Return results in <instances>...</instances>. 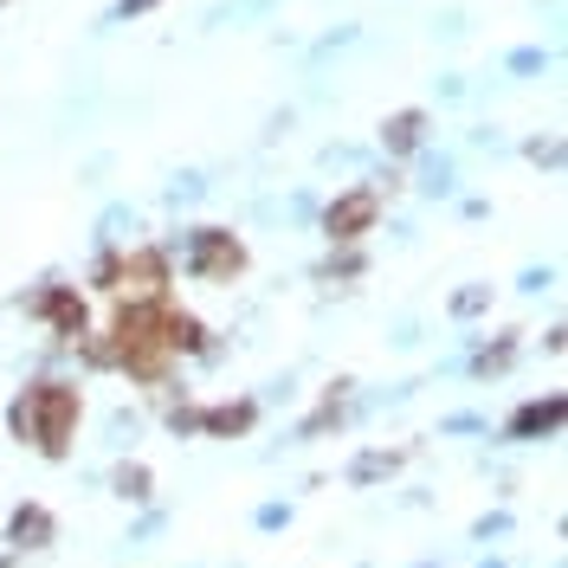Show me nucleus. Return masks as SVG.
<instances>
[{"label": "nucleus", "instance_id": "f257e3e1", "mask_svg": "<svg viewBox=\"0 0 568 568\" xmlns=\"http://www.w3.org/2000/svg\"><path fill=\"white\" fill-rule=\"evenodd\" d=\"M7 420H13L20 439H33L45 459H65L71 426H78V388H65V382H39V388H27L20 400H13Z\"/></svg>", "mask_w": 568, "mask_h": 568}, {"label": "nucleus", "instance_id": "f03ea898", "mask_svg": "<svg viewBox=\"0 0 568 568\" xmlns=\"http://www.w3.org/2000/svg\"><path fill=\"white\" fill-rule=\"evenodd\" d=\"M162 304H130L116 317V362H130V375H162L169 368V329H162Z\"/></svg>", "mask_w": 568, "mask_h": 568}, {"label": "nucleus", "instance_id": "7ed1b4c3", "mask_svg": "<svg viewBox=\"0 0 568 568\" xmlns=\"http://www.w3.org/2000/svg\"><path fill=\"white\" fill-rule=\"evenodd\" d=\"M98 278L116 284L130 304H155L162 297V284H169V258L162 252H136V258H104L98 265Z\"/></svg>", "mask_w": 568, "mask_h": 568}, {"label": "nucleus", "instance_id": "20e7f679", "mask_svg": "<svg viewBox=\"0 0 568 568\" xmlns=\"http://www.w3.org/2000/svg\"><path fill=\"white\" fill-rule=\"evenodd\" d=\"M194 278H233V272H246V246L233 240V233H220V226H207V233H194Z\"/></svg>", "mask_w": 568, "mask_h": 568}, {"label": "nucleus", "instance_id": "39448f33", "mask_svg": "<svg viewBox=\"0 0 568 568\" xmlns=\"http://www.w3.org/2000/svg\"><path fill=\"white\" fill-rule=\"evenodd\" d=\"M375 207H382V201H375L368 187H362V194H343L336 207L323 213V233H329V240H362V233L375 226Z\"/></svg>", "mask_w": 568, "mask_h": 568}, {"label": "nucleus", "instance_id": "423d86ee", "mask_svg": "<svg viewBox=\"0 0 568 568\" xmlns=\"http://www.w3.org/2000/svg\"><path fill=\"white\" fill-rule=\"evenodd\" d=\"M258 420V407L252 400H226V407H207V414H175V426H201L213 439H226V433H252Z\"/></svg>", "mask_w": 568, "mask_h": 568}, {"label": "nucleus", "instance_id": "0eeeda50", "mask_svg": "<svg viewBox=\"0 0 568 568\" xmlns=\"http://www.w3.org/2000/svg\"><path fill=\"white\" fill-rule=\"evenodd\" d=\"M7 542H13V549H45V542H52V510H45V504H20V510L7 517Z\"/></svg>", "mask_w": 568, "mask_h": 568}, {"label": "nucleus", "instance_id": "6e6552de", "mask_svg": "<svg viewBox=\"0 0 568 568\" xmlns=\"http://www.w3.org/2000/svg\"><path fill=\"white\" fill-rule=\"evenodd\" d=\"M39 317L52 323L59 336H84V297L59 284V291H45V297H39Z\"/></svg>", "mask_w": 568, "mask_h": 568}, {"label": "nucleus", "instance_id": "1a4fd4ad", "mask_svg": "<svg viewBox=\"0 0 568 568\" xmlns=\"http://www.w3.org/2000/svg\"><path fill=\"white\" fill-rule=\"evenodd\" d=\"M549 426H562V394H549V400H530V407L510 420V439H530V433H549Z\"/></svg>", "mask_w": 568, "mask_h": 568}, {"label": "nucleus", "instance_id": "9d476101", "mask_svg": "<svg viewBox=\"0 0 568 568\" xmlns=\"http://www.w3.org/2000/svg\"><path fill=\"white\" fill-rule=\"evenodd\" d=\"M420 130H426V116H420V110H400V116H394L388 130H382V142H388L394 155H407V149L420 142Z\"/></svg>", "mask_w": 568, "mask_h": 568}, {"label": "nucleus", "instance_id": "9b49d317", "mask_svg": "<svg viewBox=\"0 0 568 568\" xmlns=\"http://www.w3.org/2000/svg\"><path fill=\"white\" fill-rule=\"evenodd\" d=\"M162 329H169V349H201V343H207V329L194 317H175V311L162 317Z\"/></svg>", "mask_w": 568, "mask_h": 568}, {"label": "nucleus", "instance_id": "f8f14e48", "mask_svg": "<svg viewBox=\"0 0 568 568\" xmlns=\"http://www.w3.org/2000/svg\"><path fill=\"white\" fill-rule=\"evenodd\" d=\"M394 465H400V453H362V459H355V485H375V478H388Z\"/></svg>", "mask_w": 568, "mask_h": 568}, {"label": "nucleus", "instance_id": "ddd939ff", "mask_svg": "<svg viewBox=\"0 0 568 568\" xmlns=\"http://www.w3.org/2000/svg\"><path fill=\"white\" fill-rule=\"evenodd\" d=\"M116 491L123 497H149V471H142V465H123V471H116Z\"/></svg>", "mask_w": 568, "mask_h": 568}, {"label": "nucleus", "instance_id": "4468645a", "mask_svg": "<svg viewBox=\"0 0 568 568\" xmlns=\"http://www.w3.org/2000/svg\"><path fill=\"white\" fill-rule=\"evenodd\" d=\"M84 362H98V368H110V362H116V343H84Z\"/></svg>", "mask_w": 568, "mask_h": 568}]
</instances>
